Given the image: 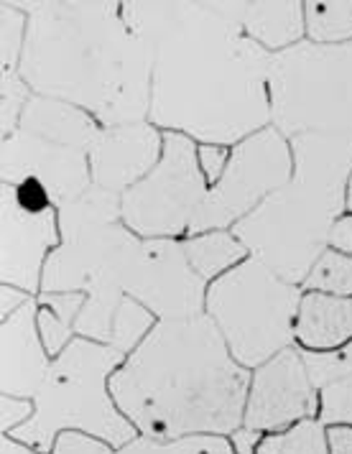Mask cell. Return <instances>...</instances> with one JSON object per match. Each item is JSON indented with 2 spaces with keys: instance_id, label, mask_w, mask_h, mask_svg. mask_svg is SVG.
<instances>
[{
  "instance_id": "obj_1",
  "label": "cell",
  "mask_w": 352,
  "mask_h": 454,
  "mask_svg": "<svg viewBox=\"0 0 352 454\" xmlns=\"http://www.w3.org/2000/svg\"><path fill=\"white\" fill-rule=\"evenodd\" d=\"M153 51L148 121L199 144L238 145L270 125V57L223 3H123Z\"/></svg>"
},
{
  "instance_id": "obj_2",
  "label": "cell",
  "mask_w": 352,
  "mask_h": 454,
  "mask_svg": "<svg viewBox=\"0 0 352 454\" xmlns=\"http://www.w3.org/2000/svg\"><path fill=\"white\" fill-rule=\"evenodd\" d=\"M28 16L21 77L34 95L82 107L103 128L145 123L153 51L118 3H13Z\"/></svg>"
},
{
  "instance_id": "obj_3",
  "label": "cell",
  "mask_w": 352,
  "mask_h": 454,
  "mask_svg": "<svg viewBox=\"0 0 352 454\" xmlns=\"http://www.w3.org/2000/svg\"><path fill=\"white\" fill-rule=\"evenodd\" d=\"M243 368L207 314L161 319L110 378V393L141 436H230L246 421Z\"/></svg>"
},
{
  "instance_id": "obj_4",
  "label": "cell",
  "mask_w": 352,
  "mask_h": 454,
  "mask_svg": "<svg viewBox=\"0 0 352 454\" xmlns=\"http://www.w3.org/2000/svg\"><path fill=\"white\" fill-rule=\"evenodd\" d=\"M289 144L291 179L232 227V235L253 258L299 286L330 248L332 227L348 209L352 141L309 133Z\"/></svg>"
},
{
  "instance_id": "obj_5",
  "label": "cell",
  "mask_w": 352,
  "mask_h": 454,
  "mask_svg": "<svg viewBox=\"0 0 352 454\" xmlns=\"http://www.w3.org/2000/svg\"><path fill=\"white\" fill-rule=\"evenodd\" d=\"M123 363L125 355L115 348L74 337L46 372L42 391L34 398L36 413L31 421L8 436L43 454H51L62 432L98 436L113 450L125 447L138 432L110 393V378Z\"/></svg>"
},
{
  "instance_id": "obj_6",
  "label": "cell",
  "mask_w": 352,
  "mask_h": 454,
  "mask_svg": "<svg viewBox=\"0 0 352 454\" xmlns=\"http://www.w3.org/2000/svg\"><path fill=\"white\" fill-rule=\"evenodd\" d=\"M270 125L284 136L352 141V42H304L270 57Z\"/></svg>"
},
{
  "instance_id": "obj_7",
  "label": "cell",
  "mask_w": 352,
  "mask_h": 454,
  "mask_svg": "<svg viewBox=\"0 0 352 454\" xmlns=\"http://www.w3.org/2000/svg\"><path fill=\"white\" fill-rule=\"evenodd\" d=\"M299 304V286L253 255L220 276L205 299L207 317L223 334L230 355L248 371L291 348Z\"/></svg>"
},
{
  "instance_id": "obj_8",
  "label": "cell",
  "mask_w": 352,
  "mask_h": 454,
  "mask_svg": "<svg viewBox=\"0 0 352 454\" xmlns=\"http://www.w3.org/2000/svg\"><path fill=\"white\" fill-rule=\"evenodd\" d=\"M207 192L194 141L182 133H166L161 161L121 200L123 223L144 240H171L184 230L189 232Z\"/></svg>"
},
{
  "instance_id": "obj_9",
  "label": "cell",
  "mask_w": 352,
  "mask_h": 454,
  "mask_svg": "<svg viewBox=\"0 0 352 454\" xmlns=\"http://www.w3.org/2000/svg\"><path fill=\"white\" fill-rule=\"evenodd\" d=\"M118 194L90 186L82 197L62 205V243L51 250L43 266V294H84L92 276L133 235L123 223Z\"/></svg>"
},
{
  "instance_id": "obj_10",
  "label": "cell",
  "mask_w": 352,
  "mask_h": 454,
  "mask_svg": "<svg viewBox=\"0 0 352 454\" xmlns=\"http://www.w3.org/2000/svg\"><path fill=\"white\" fill-rule=\"evenodd\" d=\"M291 174L293 153L289 138H284L273 125L253 133L230 151L228 166L220 182L207 192L189 232L202 235L235 227L276 189L286 184Z\"/></svg>"
},
{
  "instance_id": "obj_11",
  "label": "cell",
  "mask_w": 352,
  "mask_h": 454,
  "mask_svg": "<svg viewBox=\"0 0 352 454\" xmlns=\"http://www.w3.org/2000/svg\"><path fill=\"white\" fill-rule=\"evenodd\" d=\"M123 289L161 319L199 317L207 299L205 278L189 266L182 243L168 238L136 243L125 261Z\"/></svg>"
},
{
  "instance_id": "obj_12",
  "label": "cell",
  "mask_w": 352,
  "mask_h": 454,
  "mask_svg": "<svg viewBox=\"0 0 352 454\" xmlns=\"http://www.w3.org/2000/svg\"><path fill=\"white\" fill-rule=\"evenodd\" d=\"M319 416V391L311 383L304 355L299 348H286L255 368L250 378L246 421L253 432L276 434L293 424Z\"/></svg>"
},
{
  "instance_id": "obj_13",
  "label": "cell",
  "mask_w": 352,
  "mask_h": 454,
  "mask_svg": "<svg viewBox=\"0 0 352 454\" xmlns=\"http://www.w3.org/2000/svg\"><path fill=\"white\" fill-rule=\"evenodd\" d=\"M62 243L59 212H34L16 197V186H0V281L26 294L42 289L49 248Z\"/></svg>"
},
{
  "instance_id": "obj_14",
  "label": "cell",
  "mask_w": 352,
  "mask_h": 454,
  "mask_svg": "<svg viewBox=\"0 0 352 454\" xmlns=\"http://www.w3.org/2000/svg\"><path fill=\"white\" fill-rule=\"evenodd\" d=\"M0 176L3 184L11 186H21L23 182L42 184L57 209L82 197L92 186L87 151L54 144L23 130H16L11 138L3 141Z\"/></svg>"
},
{
  "instance_id": "obj_15",
  "label": "cell",
  "mask_w": 352,
  "mask_h": 454,
  "mask_svg": "<svg viewBox=\"0 0 352 454\" xmlns=\"http://www.w3.org/2000/svg\"><path fill=\"white\" fill-rule=\"evenodd\" d=\"M164 153V138L153 123H128L103 128L90 148L92 186L123 197L145 179Z\"/></svg>"
},
{
  "instance_id": "obj_16",
  "label": "cell",
  "mask_w": 352,
  "mask_h": 454,
  "mask_svg": "<svg viewBox=\"0 0 352 454\" xmlns=\"http://www.w3.org/2000/svg\"><path fill=\"white\" fill-rule=\"evenodd\" d=\"M39 307L28 301L0 325V391L13 398L34 401L42 391L51 363L39 334Z\"/></svg>"
},
{
  "instance_id": "obj_17",
  "label": "cell",
  "mask_w": 352,
  "mask_h": 454,
  "mask_svg": "<svg viewBox=\"0 0 352 454\" xmlns=\"http://www.w3.org/2000/svg\"><path fill=\"white\" fill-rule=\"evenodd\" d=\"M225 13L266 51H286L304 42V3H223Z\"/></svg>"
},
{
  "instance_id": "obj_18",
  "label": "cell",
  "mask_w": 352,
  "mask_h": 454,
  "mask_svg": "<svg viewBox=\"0 0 352 454\" xmlns=\"http://www.w3.org/2000/svg\"><path fill=\"white\" fill-rule=\"evenodd\" d=\"M293 337L307 352H332L352 342V296L309 291L301 296Z\"/></svg>"
},
{
  "instance_id": "obj_19",
  "label": "cell",
  "mask_w": 352,
  "mask_h": 454,
  "mask_svg": "<svg viewBox=\"0 0 352 454\" xmlns=\"http://www.w3.org/2000/svg\"><path fill=\"white\" fill-rule=\"evenodd\" d=\"M19 130L46 138V141H54V144L72 145V148H80V151L90 153V148L98 141L103 125L77 105L54 100V98H42V95H31V100L23 110Z\"/></svg>"
},
{
  "instance_id": "obj_20",
  "label": "cell",
  "mask_w": 352,
  "mask_h": 454,
  "mask_svg": "<svg viewBox=\"0 0 352 454\" xmlns=\"http://www.w3.org/2000/svg\"><path fill=\"white\" fill-rule=\"evenodd\" d=\"M182 250L187 255L189 266L197 270V276H202L205 281L215 278V276H225L238 263L246 261L243 243L225 230H212V232H202V235H192L189 240L182 243Z\"/></svg>"
},
{
  "instance_id": "obj_21",
  "label": "cell",
  "mask_w": 352,
  "mask_h": 454,
  "mask_svg": "<svg viewBox=\"0 0 352 454\" xmlns=\"http://www.w3.org/2000/svg\"><path fill=\"white\" fill-rule=\"evenodd\" d=\"M304 26L311 43L352 42V0L304 3Z\"/></svg>"
},
{
  "instance_id": "obj_22",
  "label": "cell",
  "mask_w": 352,
  "mask_h": 454,
  "mask_svg": "<svg viewBox=\"0 0 352 454\" xmlns=\"http://www.w3.org/2000/svg\"><path fill=\"white\" fill-rule=\"evenodd\" d=\"M255 454H332L330 429L319 419H304L284 432L266 434Z\"/></svg>"
},
{
  "instance_id": "obj_23",
  "label": "cell",
  "mask_w": 352,
  "mask_h": 454,
  "mask_svg": "<svg viewBox=\"0 0 352 454\" xmlns=\"http://www.w3.org/2000/svg\"><path fill=\"white\" fill-rule=\"evenodd\" d=\"M115 454H235L230 436L220 434H199V436H182V439H151L136 436Z\"/></svg>"
},
{
  "instance_id": "obj_24",
  "label": "cell",
  "mask_w": 352,
  "mask_h": 454,
  "mask_svg": "<svg viewBox=\"0 0 352 454\" xmlns=\"http://www.w3.org/2000/svg\"><path fill=\"white\" fill-rule=\"evenodd\" d=\"M301 289L330 296H352V255L327 248L304 278Z\"/></svg>"
},
{
  "instance_id": "obj_25",
  "label": "cell",
  "mask_w": 352,
  "mask_h": 454,
  "mask_svg": "<svg viewBox=\"0 0 352 454\" xmlns=\"http://www.w3.org/2000/svg\"><path fill=\"white\" fill-rule=\"evenodd\" d=\"M151 330H153V314L145 309L144 304H138L136 299L125 296V301L121 304L115 319H113V330H110L107 345L115 348L118 352H123L128 357L144 342Z\"/></svg>"
},
{
  "instance_id": "obj_26",
  "label": "cell",
  "mask_w": 352,
  "mask_h": 454,
  "mask_svg": "<svg viewBox=\"0 0 352 454\" xmlns=\"http://www.w3.org/2000/svg\"><path fill=\"white\" fill-rule=\"evenodd\" d=\"M31 100V87L26 84L19 69H3L0 77V133L3 141L11 138L23 118V110Z\"/></svg>"
},
{
  "instance_id": "obj_27",
  "label": "cell",
  "mask_w": 352,
  "mask_h": 454,
  "mask_svg": "<svg viewBox=\"0 0 352 454\" xmlns=\"http://www.w3.org/2000/svg\"><path fill=\"white\" fill-rule=\"evenodd\" d=\"M26 34H28V16L13 3H0V62H3V69L21 67Z\"/></svg>"
},
{
  "instance_id": "obj_28",
  "label": "cell",
  "mask_w": 352,
  "mask_h": 454,
  "mask_svg": "<svg viewBox=\"0 0 352 454\" xmlns=\"http://www.w3.org/2000/svg\"><path fill=\"white\" fill-rule=\"evenodd\" d=\"M304 355V363H307V371H309L311 383L317 386V391L327 388L330 383H337L342 378L352 375V342H348L345 348L332 352H307Z\"/></svg>"
},
{
  "instance_id": "obj_29",
  "label": "cell",
  "mask_w": 352,
  "mask_h": 454,
  "mask_svg": "<svg viewBox=\"0 0 352 454\" xmlns=\"http://www.w3.org/2000/svg\"><path fill=\"white\" fill-rule=\"evenodd\" d=\"M327 429L334 427H348L352 429V375L330 383L327 388L319 391V416H317Z\"/></svg>"
},
{
  "instance_id": "obj_30",
  "label": "cell",
  "mask_w": 352,
  "mask_h": 454,
  "mask_svg": "<svg viewBox=\"0 0 352 454\" xmlns=\"http://www.w3.org/2000/svg\"><path fill=\"white\" fill-rule=\"evenodd\" d=\"M36 322H39V334H42L43 350H46V355H54V357H59V355L72 345V340H74V334H77L74 327L64 325L62 319H59L51 309H46V307L39 309Z\"/></svg>"
},
{
  "instance_id": "obj_31",
  "label": "cell",
  "mask_w": 352,
  "mask_h": 454,
  "mask_svg": "<svg viewBox=\"0 0 352 454\" xmlns=\"http://www.w3.org/2000/svg\"><path fill=\"white\" fill-rule=\"evenodd\" d=\"M51 454H115V450L98 436L82 432H62L51 447Z\"/></svg>"
},
{
  "instance_id": "obj_32",
  "label": "cell",
  "mask_w": 352,
  "mask_h": 454,
  "mask_svg": "<svg viewBox=\"0 0 352 454\" xmlns=\"http://www.w3.org/2000/svg\"><path fill=\"white\" fill-rule=\"evenodd\" d=\"M36 413V403L28 398H13V395H0V427L5 436L21 429L23 424L31 421V416Z\"/></svg>"
},
{
  "instance_id": "obj_33",
  "label": "cell",
  "mask_w": 352,
  "mask_h": 454,
  "mask_svg": "<svg viewBox=\"0 0 352 454\" xmlns=\"http://www.w3.org/2000/svg\"><path fill=\"white\" fill-rule=\"evenodd\" d=\"M39 301H42V307L54 311L64 325L74 327L80 311H82L84 304H87V294H42Z\"/></svg>"
},
{
  "instance_id": "obj_34",
  "label": "cell",
  "mask_w": 352,
  "mask_h": 454,
  "mask_svg": "<svg viewBox=\"0 0 352 454\" xmlns=\"http://www.w3.org/2000/svg\"><path fill=\"white\" fill-rule=\"evenodd\" d=\"M197 159H199V168H202V174H205V179L207 182H220V176H223V171H225V166H228V151H225V145H212V144H199L197 148Z\"/></svg>"
},
{
  "instance_id": "obj_35",
  "label": "cell",
  "mask_w": 352,
  "mask_h": 454,
  "mask_svg": "<svg viewBox=\"0 0 352 454\" xmlns=\"http://www.w3.org/2000/svg\"><path fill=\"white\" fill-rule=\"evenodd\" d=\"M330 248L352 255V215H342L330 232Z\"/></svg>"
},
{
  "instance_id": "obj_36",
  "label": "cell",
  "mask_w": 352,
  "mask_h": 454,
  "mask_svg": "<svg viewBox=\"0 0 352 454\" xmlns=\"http://www.w3.org/2000/svg\"><path fill=\"white\" fill-rule=\"evenodd\" d=\"M28 296H31V294L16 289V286H5V284H3V289H0V317H3V319L13 317L16 311L31 301Z\"/></svg>"
},
{
  "instance_id": "obj_37",
  "label": "cell",
  "mask_w": 352,
  "mask_h": 454,
  "mask_svg": "<svg viewBox=\"0 0 352 454\" xmlns=\"http://www.w3.org/2000/svg\"><path fill=\"white\" fill-rule=\"evenodd\" d=\"M266 434L253 432L248 427H240L235 434H230V442L235 447V454H255L258 452V444L263 442Z\"/></svg>"
},
{
  "instance_id": "obj_38",
  "label": "cell",
  "mask_w": 352,
  "mask_h": 454,
  "mask_svg": "<svg viewBox=\"0 0 352 454\" xmlns=\"http://www.w3.org/2000/svg\"><path fill=\"white\" fill-rule=\"evenodd\" d=\"M330 452L352 454V429H348V427H334V429H330Z\"/></svg>"
},
{
  "instance_id": "obj_39",
  "label": "cell",
  "mask_w": 352,
  "mask_h": 454,
  "mask_svg": "<svg viewBox=\"0 0 352 454\" xmlns=\"http://www.w3.org/2000/svg\"><path fill=\"white\" fill-rule=\"evenodd\" d=\"M3 454H43V452L34 450V447H28V444H21V442H16V439H11V436H3Z\"/></svg>"
},
{
  "instance_id": "obj_40",
  "label": "cell",
  "mask_w": 352,
  "mask_h": 454,
  "mask_svg": "<svg viewBox=\"0 0 352 454\" xmlns=\"http://www.w3.org/2000/svg\"><path fill=\"white\" fill-rule=\"evenodd\" d=\"M348 209L352 212V179H350V189H348Z\"/></svg>"
}]
</instances>
